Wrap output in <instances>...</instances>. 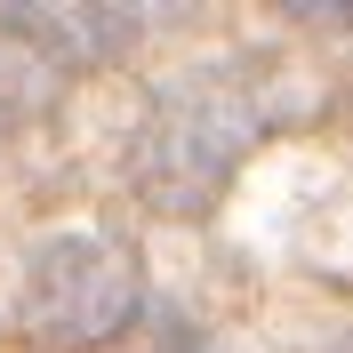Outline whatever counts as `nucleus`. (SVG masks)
Listing matches in <instances>:
<instances>
[{
  "label": "nucleus",
  "instance_id": "obj_1",
  "mask_svg": "<svg viewBox=\"0 0 353 353\" xmlns=\"http://www.w3.org/2000/svg\"><path fill=\"white\" fill-rule=\"evenodd\" d=\"M265 81L257 65H193L153 88V105L129 137V185L153 201L161 217H201L217 209L249 145L265 137Z\"/></svg>",
  "mask_w": 353,
  "mask_h": 353
},
{
  "label": "nucleus",
  "instance_id": "obj_3",
  "mask_svg": "<svg viewBox=\"0 0 353 353\" xmlns=\"http://www.w3.org/2000/svg\"><path fill=\"white\" fill-rule=\"evenodd\" d=\"M8 17H17L57 65H97L112 48H129L137 24H145V17H129V8H8Z\"/></svg>",
  "mask_w": 353,
  "mask_h": 353
},
{
  "label": "nucleus",
  "instance_id": "obj_2",
  "mask_svg": "<svg viewBox=\"0 0 353 353\" xmlns=\"http://www.w3.org/2000/svg\"><path fill=\"white\" fill-rule=\"evenodd\" d=\"M145 305V273L112 233H48L17 273L8 321L48 353H88L137 321Z\"/></svg>",
  "mask_w": 353,
  "mask_h": 353
},
{
  "label": "nucleus",
  "instance_id": "obj_4",
  "mask_svg": "<svg viewBox=\"0 0 353 353\" xmlns=\"http://www.w3.org/2000/svg\"><path fill=\"white\" fill-rule=\"evenodd\" d=\"M345 353H353V345H345Z\"/></svg>",
  "mask_w": 353,
  "mask_h": 353
}]
</instances>
